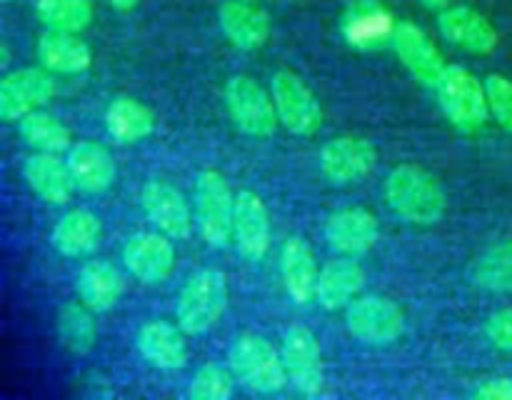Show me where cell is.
Here are the masks:
<instances>
[{
    "label": "cell",
    "instance_id": "484cf974",
    "mask_svg": "<svg viewBox=\"0 0 512 400\" xmlns=\"http://www.w3.org/2000/svg\"><path fill=\"white\" fill-rule=\"evenodd\" d=\"M100 233H103V228H100V220L95 218V213L78 208L65 213L55 223L50 240H53V248L65 258H85L98 248Z\"/></svg>",
    "mask_w": 512,
    "mask_h": 400
},
{
    "label": "cell",
    "instance_id": "9a60e30c",
    "mask_svg": "<svg viewBox=\"0 0 512 400\" xmlns=\"http://www.w3.org/2000/svg\"><path fill=\"white\" fill-rule=\"evenodd\" d=\"M378 220L365 208H345L338 210L325 223V240L330 250L345 258H360L370 253L378 243Z\"/></svg>",
    "mask_w": 512,
    "mask_h": 400
},
{
    "label": "cell",
    "instance_id": "836d02e7",
    "mask_svg": "<svg viewBox=\"0 0 512 400\" xmlns=\"http://www.w3.org/2000/svg\"><path fill=\"white\" fill-rule=\"evenodd\" d=\"M485 335L498 350H512V308L495 313L485 325Z\"/></svg>",
    "mask_w": 512,
    "mask_h": 400
},
{
    "label": "cell",
    "instance_id": "4dcf8cb0",
    "mask_svg": "<svg viewBox=\"0 0 512 400\" xmlns=\"http://www.w3.org/2000/svg\"><path fill=\"white\" fill-rule=\"evenodd\" d=\"M35 13L40 23L48 25V30L83 33L93 20V3L90 0H38Z\"/></svg>",
    "mask_w": 512,
    "mask_h": 400
},
{
    "label": "cell",
    "instance_id": "5bb4252c",
    "mask_svg": "<svg viewBox=\"0 0 512 400\" xmlns=\"http://www.w3.org/2000/svg\"><path fill=\"white\" fill-rule=\"evenodd\" d=\"M123 263L143 283H163L175 268V248L165 233H138L125 240Z\"/></svg>",
    "mask_w": 512,
    "mask_h": 400
},
{
    "label": "cell",
    "instance_id": "44dd1931",
    "mask_svg": "<svg viewBox=\"0 0 512 400\" xmlns=\"http://www.w3.org/2000/svg\"><path fill=\"white\" fill-rule=\"evenodd\" d=\"M218 18L225 38L240 50H258L270 38L268 13L248 0H225Z\"/></svg>",
    "mask_w": 512,
    "mask_h": 400
},
{
    "label": "cell",
    "instance_id": "d6986e66",
    "mask_svg": "<svg viewBox=\"0 0 512 400\" xmlns=\"http://www.w3.org/2000/svg\"><path fill=\"white\" fill-rule=\"evenodd\" d=\"M185 330L165 323V320H150L135 335L138 353L145 363L158 370H178L188 363V345L183 338Z\"/></svg>",
    "mask_w": 512,
    "mask_h": 400
},
{
    "label": "cell",
    "instance_id": "1f68e13d",
    "mask_svg": "<svg viewBox=\"0 0 512 400\" xmlns=\"http://www.w3.org/2000/svg\"><path fill=\"white\" fill-rule=\"evenodd\" d=\"M235 375L230 365L208 363L195 370L193 380L188 385V395L193 400H228L235 390Z\"/></svg>",
    "mask_w": 512,
    "mask_h": 400
},
{
    "label": "cell",
    "instance_id": "30bf717a",
    "mask_svg": "<svg viewBox=\"0 0 512 400\" xmlns=\"http://www.w3.org/2000/svg\"><path fill=\"white\" fill-rule=\"evenodd\" d=\"M55 95V80L48 68H20L0 80V118L20 120L40 110Z\"/></svg>",
    "mask_w": 512,
    "mask_h": 400
},
{
    "label": "cell",
    "instance_id": "e0dca14e",
    "mask_svg": "<svg viewBox=\"0 0 512 400\" xmlns=\"http://www.w3.org/2000/svg\"><path fill=\"white\" fill-rule=\"evenodd\" d=\"M233 240L248 260L265 258L270 248V213L263 198L253 190H240L235 195Z\"/></svg>",
    "mask_w": 512,
    "mask_h": 400
},
{
    "label": "cell",
    "instance_id": "d6a6232c",
    "mask_svg": "<svg viewBox=\"0 0 512 400\" xmlns=\"http://www.w3.org/2000/svg\"><path fill=\"white\" fill-rule=\"evenodd\" d=\"M485 90H488V105L493 118L512 133V80L505 75H490L485 80Z\"/></svg>",
    "mask_w": 512,
    "mask_h": 400
},
{
    "label": "cell",
    "instance_id": "7402d4cb",
    "mask_svg": "<svg viewBox=\"0 0 512 400\" xmlns=\"http://www.w3.org/2000/svg\"><path fill=\"white\" fill-rule=\"evenodd\" d=\"M68 168L80 190L100 195L115 183V160L105 145L80 140L68 150Z\"/></svg>",
    "mask_w": 512,
    "mask_h": 400
},
{
    "label": "cell",
    "instance_id": "8992f818",
    "mask_svg": "<svg viewBox=\"0 0 512 400\" xmlns=\"http://www.w3.org/2000/svg\"><path fill=\"white\" fill-rule=\"evenodd\" d=\"M225 105L235 128L250 138H270L280 123L273 95L265 93L258 80L250 75H233L228 80Z\"/></svg>",
    "mask_w": 512,
    "mask_h": 400
},
{
    "label": "cell",
    "instance_id": "cb8c5ba5",
    "mask_svg": "<svg viewBox=\"0 0 512 400\" xmlns=\"http://www.w3.org/2000/svg\"><path fill=\"white\" fill-rule=\"evenodd\" d=\"M38 58L43 68L60 75L85 73L93 63L88 43L78 38V33H65V30H48L38 40Z\"/></svg>",
    "mask_w": 512,
    "mask_h": 400
},
{
    "label": "cell",
    "instance_id": "ba28073f",
    "mask_svg": "<svg viewBox=\"0 0 512 400\" xmlns=\"http://www.w3.org/2000/svg\"><path fill=\"white\" fill-rule=\"evenodd\" d=\"M273 100L280 123L293 135H313L320 128L323 113L318 100L293 70H278L273 75Z\"/></svg>",
    "mask_w": 512,
    "mask_h": 400
},
{
    "label": "cell",
    "instance_id": "603a6c76",
    "mask_svg": "<svg viewBox=\"0 0 512 400\" xmlns=\"http://www.w3.org/2000/svg\"><path fill=\"white\" fill-rule=\"evenodd\" d=\"M280 275H283L285 290L298 305L310 303L315 298L318 265H315V255L308 240L300 235L285 240L283 255H280Z\"/></svg>",
    "mask_w": 512,
    "mask_h": 400
},
{
    "label": "cell",
    "instance_id": "d590c367",
    "mask_svg": "<svg viewBox=\"0 0 512 400\" xmlns=\"http://www.w3.org/2000/svg\"><path fill=\"white\" fill-rule=\"evenodd\" d=\"M110 5H113L115 10H120V13H130V10L138 5V0H110Z\"/></svg>",
    "mask_w": 512,
    "mask_h": 400
},
{
    "label": "cell",
    "instance_id": "f1b7e54d",
    "mask_svg": "<svg viewBox=\"0 0 512 400\" xmlns=\"http://www.w3.org/2000/svg\"><path fill=\"white\" fill-rule=\"evenodd\" d=\"M18 130L25 143L40 153H63V150L73 148L68 125H63L55 115L43 113V110H33L25 118H20Z\"/></svg>",
    "mask_w": 512,
    "mask_h": 400
},
{
    "label": "cell",
    "instance_id": "9c48e42d",
    "mask_svg": "<svg viewBox=\"0 0 512 400\" xmlns=\"http://www.w3.org/2000/svg\"><path fill=\"white\" fill-rule=\"evenodd\" d=\"M378 163L373 143L355 135L328 140L320 150V173L333 185H355L373 173Z\"/></svg>",
    "mask_w": 512,
    "mask_h": 400
},
{
    "label": "cell",
    "instance_id": "4fadbf2b",
    "mask_svg": "<svg viewBox=\"0 0 512 400\" xmlns=\"http://www.w3.org/2000/svg\"><path fill=\"white\" fill-rule=\"evenodd\" d=\"M393 48L415 80H420L428 88H435L440 83L448 65L443 63V55L435 48L433 40L425 35V30H420L410 20H400L393 28Z\"/></svg>",
    "mask_w": 512,
    "mask_h": 400
},
{
    "label": "cell",
    "instance_id": "ac0fdd59",
    "mask_svg": "<svg viewBox=\"0 0 512 400\" xmlns=\"http://www.w3.org/2000/svg\"><path fill=\"white\" fill-rule=\"evenodd\" d=\"M23 178L40 200L50 205H65L73 198L75 183L68 168V160H60L58 153H40L35 150L23 163Z\"/></svg>",
    "mask_w": 512,
    "mask_h": 400
},
{
    "label": "cell",
    "instance_id": "2e32d148",
    "mask_svg": "<svg viewBox=\"0 0 512 400\" xmlns=\"http://www.w3.org/2000/svg\"><path fill=\"white\" fill-rule=\"evenodd\" d=\"M438 28L445 40L475 55L493 53L500 43L495 25L468 5H453V8L448 5L440 10Z\"/></svg>",
    "mask_w": 512,
    "mask_h": 400
},
{
    "label": "cell",
    "instance_id": "d4e9b609",
    "mask_svg": "<svg viewBox=\"0 0 512 400\" xmlns=\"http://www.w3.org/2000/svg\"><path fill=\"white\" fill-rule=\"evenodd\" d=\"M75 290L93 313H108L123 295V278L108 260H90L80 268Z\"/></svg>",
    "mask_w": 512,
    "mask_h": 400
},
{
    "label": "cell",
    "instance_id": "3957f363",
    "mask_svg": "<svg viewBox=\"0 0 512 400\" xmlns=\"http://www.w3.org/2000/svg\"><path fill=\"white\" fill-rule=\"evenodd\" d=\"M228 305V283L215 268H203L185 280L175 305L178 325L188 335H203L223 318Z\"/></svg>",
    "mask_w": 512,
    "mask_h": 400
},
{
    "label": "cell",
    "instance_id": "83f0119b",
    "mask_svg": "<svg viewBox=\"0 0 512 400\" xmlns=\"http://www.w3.org/2000/svg\"><path fill=\"white\" fill-rule=\"evenodd\" d=\"M470 280L475 288L488 293H512V238L475 258L470 265Z\"/></svg>",
    "mask_w": 512,
    "mask_h": 400
},
{
    "label": "cell",
    "instance_id": "ffe728a7",
    "mask_svg": "<svg viewBox=\"0 0 512 400\" xmlns=\"http://www.w3.org/2000/svg\"><path fill=\"white\" fill-rule=\"evenodd\" d=\"M365 285V270L358 260L345 258L340 255V260H330L328 265H323V270L318 273V283H315V300L320 303V308L325 310H340L348 308L358 293Z\"/></svg>",
    "mask_w": 512,
    "mask_h": 400
},
{
    "label": "cell",
    "instance_id": "52a82bcc",
    "mask_svg": "<svg viewBox=\"0 0 512 400\" xmlns=\"http://www.w3.org/2000/svg\"><path fill=\"white\" fill-rule=\"evenodd\" d=\"M350 335L368 345H390L403 335L405 313L383 295H360L345 310Z\"/></svg>",
    "mask_w": 512,
    "mask_h": 400
},
{
    "label": "cell",
    "instance_id": "8d00e7d4",
    "mask_svg": "<svg viewBox=\"0 0 512 400\" xmlns=\"http://www.w3.org/2000/svg\"><path fill=\"white\" fill-rule=\"evenodd\" d=\"M423 5H428V8L433 10H445L450 5V0H420Z\"/></svg>",
    "mask_w": 512,
    "mask_h": 400
},
{
    "label": "cell",
    "instance_id": "5b68a950",
    "mask_svg": "<svg viewBox=\"0 0 512 400\" xmlns=\"http://www.w3.org/2000/svg\"><path fill=\"white\" fill-rule=\"evenodd\" d=\"M195 215L208 245L225 248L233 240L235 195L218 170H203L195 180Z\"/></svg>",
    "mask_w": 512,
    "mask_h": 400
},
{
    "label": "cell",
    "instance_id": "7c38bea8",
    "mask_svg": "<svg viewBox=\"0 0 512 400\" xmlns=\"http://www.w3.org/2000/svg\"><path fill=\"white\" fill-rule=\"evenodd\" d=\"M145 215L150 223L173 240H185L193 233V215L183 193L165 180H148L140 193Z\"/></svg>",
    "mask_w": 512,
    "mask_h": 400
},
{
    "label": "cell",
    "instance_id": "f546056e",
    "mask_svg": "<svg viewBox=\"0 0 512 400\" xmlns=\"http://www.w3.org/2000/svg\"><path fill=\"white\" fill-rule=\"evenodd\" d=\"M58 338L70 353L85 355L88 350H93L95 345V320L90 315L88 305L80 300V303H65L58 310Z\"/></svg>",
    "mask_w": 512,
    "mask_h": 400
},
{
    "label": "cell",
    "instance_id": "e575fe53",
    "mask_svg": "<svg viewBox=\"0 0 512 400\" xmlns=\"http://www.w3.org/2000/svg\"><path fill=\"white\" fill-rule=\"evenodd\" d=\"M473 395L480 400H512V378L485 380L475 388Z\"/></svg>",
    "mask_w": 512,
    "mask_h": 400
},
{
    "label": "cell",
    "instance_id": "7a4b0ae2",
    "mask_svg": "<svg viewBox=\"0 0 512 400\" xmlns=\"http://www.w3.org/2000/svg\"><path fill=\"white\" fill-rule=\"evenodd\" d=\"M228 365L238 383L258 395L280 393L288 383L283 355L270 340L255 333H243L233 340L228 350Z\"/></svg>",
    "mask_w": 512,
    "mask_h": 400
},
{
    "label": "cell",
    "instance_id": "4316f807",
    "mask_svg": "<svg viewBox=\"0 0 512 400\" xmlns=\"http://www.w3.org/2000/svg\"><path fill=\"white\" fill-rule=\"evenodd\" d=\"M105 128L118 143H140L155 130V115L140 100L118 95L105 110Z\"/></svg>",
    "mask_w": 512,
    "mask_h": 400
},
{
    "label": "cell",
    "instance_id": "8fae6325",
    "mask_svg": "<svg viewBox=\"0 0 512 400\" xmlns=\"http://www.w3.org/2000/svg\"><path fill=\"white\" fill-rule=\"evenodd\" d=\"M280 355H283V365L290 383L298 390H303V393H318L325 380V373L320 343L313 330L305 328V325L288 328Z\"/></svg>",
    "mask_w": 512,
    "mask_h": 400
},
{
    "label": "cell",
    "instance_id": "74e56055",
    "mask_svg": "<svg viewBox=\"0 0 512 400\" xmlns=\"http://www.w3.org/2000/svg\"><path fill=\"white\" fill-rule=\"evenodd\" d=\"M3 3H10V0H3Z\"/></svg>",
    "mask_w": 512,
    "mask_h": 400
},
{
    "label": "cell",
    "instance_id": "277c9868",
    "mask_svg": "<svg viewBox=\"0 0 512 400\" xmlns=\"http://www.w3.org/2000/svg\"><path fill=\"white\" fill-rule=\"evenodd\" d=\"M435 93H438L443 113L458 130L475 133L488 123V90L470 70L460 68V65H448L440 83L435 85Z\"/></svg>",
    "mask_w": 512,
    "mask_h": 400
},
{
    "label": "cell",
    "instance_id": "6da1fadb",
    "mask_svg": "<svg viewBox=\"0 0 512 400\" xmlns=\"http://www.w3.org/2000/svg\"><path fill=\"white\" fill-rule=\"evenodd\" d=\"M385 198L393 213L413 225H435L445 218L448 195L435 175L418 165H398L385 178Z\"/></svg>",
    "mask_w": 512,
    "mask_h": 400
}]
</instances>
